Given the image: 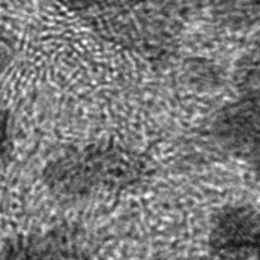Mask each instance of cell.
<instances>
[{"mask_svg":"<svg viewBox=\"0 0 260 260\" xmlns=\"http://www.w3.org/2000/svg\"><path fill=\"white\" fill-rule=\"evenodd\" d=\"M141 162L129 152L111 146L68 149L46 167L45 180L58 196L84 197L117 189L139 178Z\"/></svg>","mask_w":260,"mask_h":260,"instance_id":"1","label":"cell"},{"mask_svg":"<svg viewBox=\"0 0 260 260\" xmlns=\"http://www.w3.org/2000/svg\"><path fill=\"white\" fill-rule=\"evenodd\" d=\"M12 142V122L5 112L0 111V161L7 156Z\"/></svg>","mask_w":260,"mask_h":260,"instance_id":"2","label":"cell"},{"mask_svg":"<svg viewBox=\"0 0 260 260\" xmlns=\"http://www.w3.org/2000/svg\"><path fill=\"white\" fill-rule=\"evenodd\" d=\"M70 4H74V5H79V7H81V5L84 4H88L89 2H91V0H68Z\"/></svg>","mask_w":260,"mask_h":260,"instance_id":"3","label":"cell"}]
</instances>
